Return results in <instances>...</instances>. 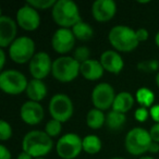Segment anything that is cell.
<instances>
[{"label": "cell", "instance_id": "cell-19", "mask_svg": "<svg viewBox=\"0 0 159 159\" xmlns=\"http://www.w3.org/2000/svg\"><path fill=\"white\" fill-rule=\"evenodd\" d=\"M25 93L29 97V100L39 102L47 96L48 89H47V86L44 83V81L32 79L31 81H29V85H27Z\"/></svg>", "mask_w": 159, "mask_h": 159}, {"label": "cell", "instance_id": "cell-41", "mask_svg": "<svg viewBox=\"0 0 159 159\" xmlns=\"http://www.w3.org/2000/svg\"><path fill=\"white\" fill-rule=\"evenodd\" d=\"M139 159H155L154 157H150V156H143V157H139Z\"/></svg>", "mask_w": 159, "mask_h": 159}, {"label": "cell", "instance_id": "cell-13", "mask_svg": "<svg viewBox=\"0 0 159 159\" xmlns=\"http://www.w3.org/2000/svg\"><path fill=\"white\" fill-rule=\"evenodd\" d=\"M16 23L22 30L33 32L40 25V16L36 9L25 3L16 12Z\"/></svg>", "mask_w": 159, "mask_h": 159}, {"label": "cell", "instance_id": "cell-44", "mask_svg": "<svg viewBox=\"0 0 159 159\" xmlns=\"http://www.w3.org/2000/svg\"><path fill=\"white\" fill-rule=\"evenodd\" d=\"M34 159H46V158H44V157H40V158H34Z\"/></svg>", "mask_w": 159, "mask_h": 159}, {"label": "cell", "instance_id": "cell-42", "mask_svg": "<svg viewBox=\"0 0 159 159\" xmlns=\"http://www.w3.org/2000/svg\"><path fill=\"white\" fill-rule=\"evenodd\" d=\"M111 159H125V158H122V157H113Z\"/></svg>", "mask_w": 159, "mask_h": 159}, {"label": "cell", "instance_id": "cell-21", "mask_svg": "<svg viewBox=\"0 0 159 159\" xmlns=\"http://www.w3.org/2000/svg\"><path fill=\"white\" fill-rule=\"evenodd\" d=\"M126 122V116L124 113L111 110L106 115V125L110 131H119Z\"/></svg>", "mask_w": 159, "mask_h": 159}, {"label": "cell", "instance_id": "cell-6", "mask_svg": "<svg viewBox=\"0 0 159 159\" xmlns=\"http://www.w3.org/2000/svg\"><path fill=\"white\" fill-rule=\"evenodd\" d=\"M29 81L22 72L18 70H3L0 73V89L9 95H19L26 92Z\"/></svg>", "mask_w": 159, "mask_h": 159}, {"label": "cell", "instance_id": "cell-23", "mask_svg": "<svg viewBox=\"0 0 159 159\" xmlns=\"http://www.w3.org/2000/svg\"><path fill=\"white\" fill-rule=\"evenodd\" d=\"M72 32L74 34L75 38L81 42H86L89 40L94 35V30L89 23L84 22V21H81V22L76 23L74 26L72 27Z\"/></svg>", "mask_w": 159, "mask_h": 159}, {"label": "cell", "instance_id": "cell-26", "mask_svg": "<svg viewBox=\"0 0 159 159\" xmlns=\"http://www.w3.org/2000/svg\"><path fill=\"white\" fill-rule=\"evenodd\" d=\"M61 131H62V123L55 119L49 120L46 123V125H45V132H46L51 139L58 136V135L61 133Z\"/></svg>", "mask_w": 159, "mask_h": 159}, {"label": "cell", "instance_id": "cell-25", "mask_svg": "<svg viewBox=\"0 0 159 159\" xmlns=\"http://www.w3.org/2000/svg\"><path fill=\"white\" fill-rule=\"evenodd\" d=\"M135 100L139 104L141 107L144 108H152L155 102V94L147 87H141L136 91L135 94Z\"/></svg>", "mask_w": 159, "mask_h": 159}, {"label": "cell", "instance_id": "cell-4", "mask_svg": "<svg viewBox=\"0 0 159 159\" xmlns=\"http://www.w3.org/2000/svg\"><path fill=\"white\" fill-rule=\"evenodd\" d=\"M51 74L61 83H70L81 74V64L73 57L61 56L53 60Z\"/></svg>", "mask_w": 159, "mask_h": 159}, {"label": "cell", "instance_id": "cell-28", "mask_svg": "<svg viewBox=\"0 0 159 159\" xmlns=\"http://www.w3.org/2000/svg\"><path fill=\"white\" fill-rule=\"evenodd\" d=\"M137 69L142 72H146V73H152L155 72L159 69V62L156 59H150V60H144L141 61L137 64Z\"/></svg>", "mask_w": 159, "mask_h": 159}, {"label": "cell", "instance_id": "cell-22", "mask_svg": "<svg viewBox=\"0 0 159 159\" xmlns=\"http://www.w3.org/2000/svg\"><path fill=\"white\" fill-rule=\"evenodd\" d=\"M86 124L89 128L93 130H98L102 128V125L106 124V116L104 111L96 108L91 109L86 116Z\"/></svg>", "mask_w": 159, "mask_h": 159}, {"label": "cell", "instance_id": "cell-15", "mask_svg": "<svg viewBox=\"0 0 159 159\" xmlns=\"http://www.w3.org/2000/svg\"><path fill=\"white\" fill-rule=\"evenodd\" d=\"M44 108L39 102L27 100L21 106L20 116L24 123L29 125H37L44 119Z\"/></svg>", "mask_w": 159, "mask_h": 159}, {"label": "cell", "instance_id": "cell-27", "mask_svg": "<svg viewBox=\"0 0 159 159\" xmlns=\"http://www.w3.org/2000/svg\"><path fill=\"white\" fill-rule=\"evenodd\" d=\"M73 58L79 62L80 64L84 63L85 61L91 59V50L86 46H80L73 52Z\"/></svg>", "mask_w": 159, "mask_h": 159}, {"label": "cell", "instance_id": "cell-43", "mask_svg": "<svg viewBox=\"0 0 159 159\" xmlns=\"http://www.w3.org/2000/svg\"><path fill=\"white\" fill-rule=\"evenodd\" d=\"M139 3H148L149 1H139Z\"/></svg>", "mask_w": 159, "mask_h": 159}, {"label": "cell", "instance_id": "cell-2", "mask_svg": "<svg viewBox=\"0 0 159 159\" xmlns=\"http://www.w3.org/2000/svg\"><path fill=\"white\" fill-rule=\"evenodd\" d=\"M51 16L56 24L63 29H72L82 21L79 6L73 0H57L51 9Z\"/></svg>", "mask_w": 159, "mask_h": 159}, {"label": "cell", "instance_id": "cell-29", "mask_svg": "<svg viewBox=\"0 0 159 159\" xmlns=\"http://www.w3.org/2000/svg\"><path fill=\"white\" fill-rule=\"evenodd\" d=\"M26 3L38 11V10H47L50 8L52 9L56 0H29Z\"/></svg>", "mask_w": 159, "mask_h": 159}, {"label": "cell", "instance_id": "cell-11", "mask_svg": "<svg viewBox=\"0 0 159 159\" xmlns=\"http://www.w3.org/2000/svg\"><path fill=\"white\" fill-rule=\"evenodd\" d=\"M75 40L76 38L72 30L59 27L51 37V47L57 53L61 56H66V53L73 49Z\"/></svg>", "mask_w": 159, "mask_h": 159}, {"label": "cell", "instance_id": "cell-36", "mask_svg": "<svg viewBox=\"0 0 159 159\" xmlns=\"http://www.w3.org/2000/svg\"><path fill=\"white\" fill-rule=\"evenodd\" d=\"M6 64V51L2 48H0V69L3 71Z\"/></svg>", "mask_w": 159, "mask_h": 159}, {"label": "cell", "instance_id": "cell-1", "mask_svg": "<svg viewBox=\"0 0 159 159\" xmlns=\"http://www.w3.org/2000/svg\"><path fill=\"white\" fill-rule=\"evenodd\" d=\"M53 141L45 131H30L22 139L23 152L30 154L34 158H40L51 152Z\"/></svg>", "mask_w": 159, "mask_h": 159}, {"label": "cell", "instance_id": "cell-16", "mask_svg": "<svg viewBox=\"0 0 159 159\" xmlns=\"http://www.w3.org/2000/svg\"><path fill=\"white\" fill-rule=\"evenodd\" d=\"M117 13V3L113 0H96L92 5V16L97 22H108Z\"/></svg>", "mask_w": 159, "mask_h": 159}, {"label": "cell", "instance_id": "cell-35", "mask_svg": "<svg viewBox=\"0 0 159 159\" xmlns=\"http://www.w3.org/2000/svg\"><path fill=\"white\" fill-rule=\"evenodd\" d=\"M0 159H11V152L5 144L0 145Z\"/></svg>", "mask_w": 159, "mask_h": 159}, {"label": "cell", "instance_id": "cell-10", "mask_svg": "<svg viewBox=\"0 0 159 159\" xmlns=\"http://www.w3.org/2000/svg\"><path fill=\"white\" fill-rule=\"evenodd\" d=\"M116 96L117 94L109 83H99L94 87L92 92V102L94 105V108L99 109L102 111L112 108Z\"/></svg>", "mask_w": 159, "mask_h": 159}, {"label": "cell", "instance_id": "cell-20", "mask_svg": "<svg viewBox=\"0 0 159 159\" xmlns=\"http://www.w3.org/2000/svg\"><path fill=\"white\" fill-rule=\"evenodd\" d=\"M134 102L135 98L132 94L129 93V92H121L116 96L112 105V110L125 115L128 111H130L133 108Z\"/></svg>", "mask_w": 159, "mask_h": 159}, {"label": "cell", "instance_id": "cell-7", "mask_svg": "<svg viewBox=\"0 0 159 159\" xmlns=\"http://www.w3.org/2000/svg\"><path fill=\"white\" fill-rule=\"evenodd\" d=\"M35 42L29 36L18 37L9 47V56L13 62L24 64L31 61L35 56Z\"/></svg>", "mask_w": 159, "mask_h": 159}, {"label": "cell", "instance_id": "cell-39", "mask_svg": "<svg viewBox=\"0 0 159 159\" xmlns=\"http://www.w3.org/2000/svg\"><path fill=\"white\" fill-rule=\"evenodd\" d=\"M155 44L159 47V32H157V34L155 35Z\"/></svg>", "mask_w": 159, "mask_h": 159}, {"label": "cell", "instance_id": "cell-38", "mask_svg": "<svg viewBox=\"0 0 159 159\" xmlns=\"http://www.w3.org/2000/svg\"><path fill=\"white\" fill-rule=\"evenodd\" d=\"M18 159H34V157H32L30 154H27V152L22 150V152L18 155Z\"/></svg>", "mask_w": 159, "mask_h": 159}, {"label": "cell", "instance_id": "cell-12", "mask_svg": "<svg viewBox=\"0 0 159 159\" xmlns=\"http://www.w3.org/2000/svg\"><path fill=\"white\" fill-rule=\"evenodd\" d=\"M52 62L50 56L45 51L36 52L33 59L30 61L29 69L30 73L33 76V79L36 80H44L51 73L52 70Z\"/></svg>", "mask_w": 159, "mask_h": 159}, {"label": "cell", "instance_id": "cell-37", "mask_svg": "<svg viewBox=\"0 0 159 159\" xmlns=\"http://www.w3.org/2000/svg\"><path fill=\"white\" fill-rule=\"evenodd\" d=\"M148 152H152V154L159 152V143L152 142V144H150V146H149V149H148Z\"/></svg>", "mask_w": 159, "mask_h": 159}, {"label": "cell", "instance_id": "cell-40", "mask_svg": "<svg viewBox=\"0 0 159 159\" xmlns=\"http://www.w3.org/2000/svg\"><path fill=\"white\" fill-rule=\"evenodd\" d=\"M156 84H157V86H158V89H159V72L157 73V75H156Z\"/></svg>", "mask_w": 159, "mask_h": 159}, {"label": "cell", "instance_id": "cell-30", "mask_svg": "<svg viewBox=\"0 0 159 159\" xmlns=\"http://www.w3.org/2000/svg\"><path fill=\"white\" fill-rule=\"evenodd\" d=\"M12 136V128L9 122L6 120H0V141L7 142Z\"/></svg>", "mask_w": 159, "mask_h": 159}, {"label": "cell", "instance_id": "cell-31", "mask_svg": "<svg viewBox=\"0 0 159 159\" xmlns=\"http://www.w3.org/2000/svg\"><path fill=\"white\" fill-rule=\"evenodd\" d=\"M148 117H150L149 115V109L144 108V107H139L135 110L134 118L136 121L139 122H145L148 119Z\"/></svg>", "mask_w": 159, "mask_h": 159}, {"label": "cell", "instance_id": "cell-14", "mask_svg": "<svg viewBox=\"0 0 159 159\" xmlns=\"http://www.w3.org/2000/svg\"><path fill=\"white\" fill-rule=\"evenodd\" d=\"M18 23L11 16L1 14L0 16V48H9L16 39Z\"/></svg>", "mask_w": 159, "mask_h": 159}, {"label": "cell", "instance_id": "cell-33", "mask_svg": "<svg viewBox=\"0 0 159 159\" xmlns=\"http://www.w3.org/2000/svg\"><path fill=\"white\" fill-rule=\"evenodd\" d=\"M149 134L152 142L159 143V123H155L154 125H152V128L149 129Z\"/></svg>", "mask_w": 159, "mask_h": 159}, {"label": "cell", "instance_id": "cell-32", "mask_svg": "<svg viewBox=\"0 0 159 159\" xmlns=\"http://www.w3.org/2000/svg\"><path fill=\"white\" fill-rule=\"evenodd\" d=\"M135 33H136V37H137V40H139V43H142V42H146V40L148 39V37H149V33H148V31L146 29H139L135 31Z\"/></svg>", "mask_w": 159, "mask_h": 159}, {"label": "cell", "instance_id": "cell-17", "mask_svg": "<svg viewBox=\"0 0 159 159\" xmlns=\"http://www.w3.org/2000/svg\"><path fill=\"white\" fill-rule=\"evenodd\" d=\"M105 71L111 74H119L124 68V61L121 55L116 50H106L100 55L99 59Z\"/></svg>", "mask_w": 159, "mask_h": 159}, {"label": "cell", "instance_id": "cell-34", "mask_svg": "<svg viewBox=\"0 0 159 159\" xmlns=\"http://www.w3.org/2000/svg\"><path fill=\"white\" fill-rule=\"evenodd\" d=\"M149 115L156 123H159V104L154 105L152 108H149Z\"/></svg>", "mask_w": 159, "mask_h": 159}, {"label": "cell", "instance_id": "cell-9", "mask_svg": "<svg viewBox=\"0 0 159 159\" xmlns=\"http://www.w3.org/2000/svg\"><path fill=\"white\" fill-rule=\"evenodd\" d=\"M48 109L51 118L61 123L68 121L74 112V106L71 98L62 93L55 94L51 97Z\"/></svg>", "mask_w": 159, "mask_h": 159}, {"label": "cell", "instance_id": "cell-24", "mask_svg": "<svg viewBox=\"0 0 159 159\" xmlns=\"http://www.w3.org/2000/svg\"><path fill=\"white\" fill-rule=\"evenodd\" d=\"M102 147V139L97 135L89 134L83 137V152L89 155H95L100 152Z\"/></svg>", "mask_w": 159, "mask_h": 159}, {"label": "cell", "instance_id": "cell-5", "mask_svg": "<svg viewBox=\"0 0 159 159\" xmlns=\"http://www.w3.org/2000/svg\"><path fill=\"white\" fill-rule=\"evenodd\" d=\"M152 142V139L150 137L149 131L137 126L126 133L124 145L129 154L133 156H139L148 152Z\"/></svg>", "mask_w": 159, "mask_h": 159}, {"label": "cell", "instance_id": "cell-18", "mask_svg": "<svg viewBox=\"0 0 159 159\" xmlns=\"http://www.w3.org/2000/svg\"><path fill=\"white\" fill-rule=\"evenodd\" d=\"M104 68L99 60L89 59L81 64V75L87 81H97L104 75Z\"/></svg>", "mask_w": 159, "mask_h": 159}, {"label": "cell", "instance_id": "cell-3", "mask_svg": "<svg viewBox=\"0 0 159 159\" xmlns=\"http://www.w3.org/2000/svg\"><path fill=\"white\" fill-rule=\"evenodd\" d=\"M108 40L113 49L119 52H131L139 44L135 31L126 25L113 26L109 31Z\"/></svg>", "mask_w": 159, "mask_h": 159}, {"label": "cell", "instance_id": "cell-8", "mask_svg": "<svg viewBox=\"0 0 159 159\" xmlns=\"http://www.w3.org/2000/svg\"><path fill=\"white\" fill-rule=\"evenodd\" d=\"M56 152L62 159H75L83 152V139L75 133L63 134L56 144Z\"/></svg>", "mask_w": 159, "mask_h": 159}]
</instances>
